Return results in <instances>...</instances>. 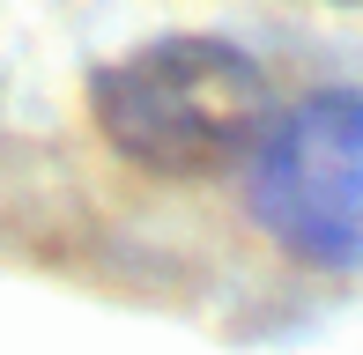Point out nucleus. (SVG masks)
Masks as SVG:
<instances>
[{
    "mask_svg": "<svg viewBox=\"0 0 363 355\" xmlns=\"http://www.w3.org/2000/svg\"><path fill=\"white\" fill-rule=\"evenodd\" d=\"M89 119L134 170L216 178L267 134V74L230 37H148L89 74Z\"/></svg>",
    "mask_w": 363,
    "mask_h": 355,
    "instance_id": "f257e3e1",
    "label": "nucleus"
},
{
    "mask_svg": "<svg viewBox=\"0 0 363 355\" xmlns=\"http://www.w3.org/2000/svg\"><path fill=\"white\" fill-rule=\"evenodd\" d=\"M252 215L289 260L363 274V96L326 89L252 149Z\"/></svg>",
    "mask_w": 363,
    "mask_h": 355,
    "instance_id": "f03ea898",
    "label": "nucleus"
}]
</instances>
